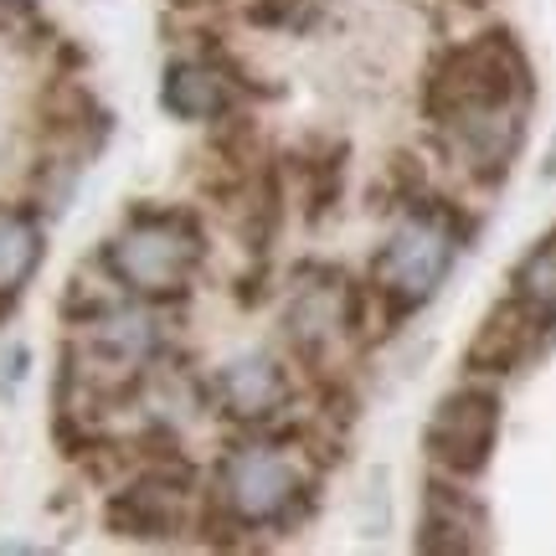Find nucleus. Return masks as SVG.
<instances>
[{"label":"nucleus","mask_w":556,"mask_h":556,"mask_svg":"<svg viewBox=\"0 0 556 556\" xmlns=\"http://www.w3.org/2000/svg\"><path fill=\"white\" fill-rule=\"evenodd\" d=\"M526 103H531V62L510 31H484L443 47L422 78V114L438 129L526 109Z\"/></svg>","instance_id":"obj_1"},{"label":"nucleus","mask_w":556,"mask_h":556,"mask_svg":"<svg viewBox=\"0 0 556 556\" xmlns=\"http://www.w3.org/2000/svg\"><path fill=\"white\" fill-rule=\"evenodd\" d=\"M201 258H206V238L191 212H135L114 238L103 242V274L119 283L124 294L144 299V304H165L191 289Z\"/></svg>","instance_id":"obj_2"},{"label":"nucleus","mask_w":556,"mask_h":556,"mask_svg":"<svg viewBox=\"0 0 556 556\" xmlns=\"http://www.w3.org/2000/svg\"><path fill=\"white\" fill-rule=\"evenodd\" d=\"M458 248H464V222L454 206L443 201H417L413 212L392 227V238L381 242L377 263H371V294L392 309L407 315L417 304L438 294V283L448 278Z\"/></svg>","instance_id":"obj_3"},{"label":"nucleus","mask_w":556,"mask_h":556,"mask_svg":"<svg viewBox=\"0 0 556 556\" xmlns=\"http://www.w3.org/2000/svg\"><path fill=\"white\" fill-rule=\"evenodd\" d=\"M217 505L242 531L294 526V516L309 505V479L278 443H238L217 464Z\"/></svg>","instance_id":"obj_4"},{"label":"nucleus","mask_w":556,"mask_h":556,"mask_svg":"<svg viewBox=\"0 0 556 556\" xmlns=\"http://www.w3.org/2000/svg\"><path fill=\"white\" fill-rule=\"evenodd\" d=\"M500 438V397L490 387H458L433 407L422 448L433 458V469L448 479H475L490 469Z\"/></svg>","instance_id":"obj_5"},{"label":"nucleus","mask_w":556,"mask_h":556,"mask_svg":"<svg viewBox=\"0 0 556 556\" xmlns=\"http://www.w3.org/2000/svg\"><path fill=\"white\" fill-rule=\"evenodd\" d=\"M103 526L124 541H176L180 531H191L186 475L139 469L135 479H124L119 490L103 500Z\"/></svg>","instance_id":"obj_6"},{"label":"nucleus","mask_w":556,"mask_h":556,"mask_svg":"<svg viewBox=\"0 0 556 556\" xmlns=\"http://www.w3.org/2000/svg\"><path fill=\"white\" fill-rule=\"evenodd\" d=\"M556 330L552 315H541L536 304H526L520 294L500 299L490 315L479 319V330L469 336V351H464V366L475 377H510L526 361L541 351V340Z\"/></svg>","instance_id":"obj_7"},{"label":"nucleus","mask_w":556,"mask_h":556,"mask_svg":"<svg viewBox=\"0 0 556 556\" xmlns=\"http://www.w3.org/2000/svg\"><path fill=\"white\" fill-rule=\"evenodd\" d=\"M351 299H356V289L345 278H325V283L304 278L283 309V340L304 361H325L330 340L351 336Z\"/></svg>","instance_id":"obj_8"},{"label":"nucleus","mask_w":556,"mask_h":556,"mask_svg":"<svg viewBox=\"0 0 556 556\" xmlns=\"http://www.w3.org/2000/svg\"><path fill=\"white\" fill-rule=\"evenodd\" d=\"M160 103L186 124L232 119V103H238L232 67H222V62H212V58L170 62V67H165V88H160Z\"/></svg>","instance_id":"obj_9"},{"label":"nucleus","mask_w":556,"mask_h":556,"mask_svg":"<svg viewBox=\"0 0 556 556\" xmlns=\"http://www.w3.org/2000/svg\"><path fill=\"white\" fill-rule=\"evenodd\" d=\"M289 377L274 356H238L217 371V407L238 422H263L289 407Z\"/></svg>","instance_id":"obj_10"},{"label":"nucleus","mask_w":556,"mask_h":556,"mask_svg":"<svg viewBox=\"0 0 556 556\" xmlns=\"http://www.w3.org/2000/svg\"><path fill=\"white\" fill-rule=\"evenodd\" d=\"M422 552H443V556H464L484 546V505L475 495H464L448 479H433L428 495H422Z\"/></svg>","instance_id":"obj_11"},{"label":"nucleus","mask_w":556,"mask_h":556,"mask_svg":"<svg viewBox=\"0 0 556 556\" xmlns=\"http://www.w3.org/2000/svg\"><path fill=\"white\" fill-rule=\"evenodd\" d=\"M41 222L26 206H5L0 201V315L16 304V294L31 283V274L41 268Z\"/></svg>","instance_id":"obj_12"},{"label":"nucleus","mask_w":556,"mask_h":556,"mask_svg":"<svg viewBox=\"0 0 556 556\" xmlns=\"http://www.w3.org/2000/svg\"><path fill=\"white\" fill-rule=\"evenodd\" d=\"M510 294H520L526 304H536L541 315L556 319V238H541L526 258H520L516 268V289Z\"/></svg>","instance_id":"obj_13"},{"label":"nucleus","mask_w":556,"mask_h":556,"mask_svg":"<svg viewBox=\"0 0 556 556\" xmlns=\"http://www.w3.org/2000/svg\"><path fill=\"white\" fill-rule=\"evenodd\" d=\"M37 31H47L37 0H0V37L26 41V37H37Z\"/></svg>","instance_id":"obj_14"},{"label":"nucleus","mask_w":556,"mask_h":556,"mask_svg":"<svg viewBox=\"0 0 556 556\" xmlns=\"http://www.w3.org/2000/svg\"><path fill=\"white\" fill-rule=\"evenodd\" d=\"M325 0H253V21L258 26H304Z\"/></svg>","instance_id":"obj_15"},{"label":"nucleus","mask_w":556,"mask_h":556,"mask_svg":"<svg viewBox=\"0 0 556 556\" xmlns=\"http://www.w3.org/2000/svg\"><path fill=\"white\" fill-rule=\"evenodd\" d=\"M21 366H26V345H11V351L0 356V392L21 381Z\"/></svg>","instance_id":"obj_16"},{"label":"nucleus","mask_w":556,"mask_h":556,"mask_svg":"<svg viewBox=\"0 0 556 556\" xmlns=\"http://www.w3.org/2000/svg\"><path fill=\"white\" fill-rule=\"evenodd\" d=\"M546 176H556V139H552V155H546Z\"/></svg>","instance_id":"obj_17"}]
</instances>
